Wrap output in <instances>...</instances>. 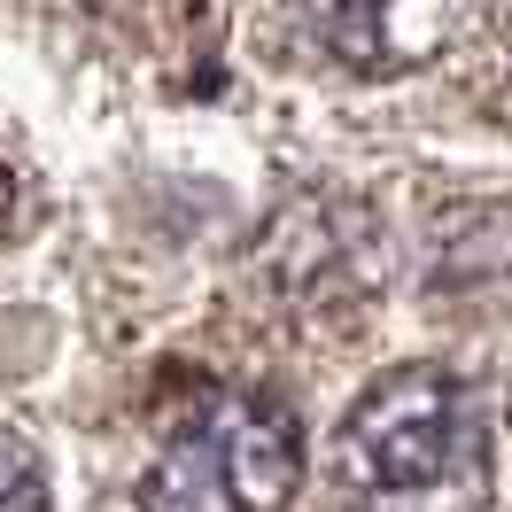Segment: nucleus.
<instances>
[{"instance_id": "f257e3e1", "label": "nucleus", "mask_w": 512, "mask_h": 512, "mask_svg": "<svg viewBox=\"0 0 512 512\" xmlns=\"http://www.w3.org/2000/svg\"><path fill=\"white\" fill-rule=\"evenodd\" d=\"M342 512H512V396L443 365H404L334 435Z\"/></svg>"}, {"instance_id": "20e7f679", "label": "nucleus", "mask_w": 512, "mask_h": 512, "mask_svg": "<svg viewBox=\"0 0 512 512\" xmlns=\"http://www.w3.org/2000/svg\"><path fill=\"white\" fill-rule=\"evenodd\" d=\"M0 512H47V474H39V450L24 435L0 427Z\"/></svg>"}, {"instance_id": "7ed1b4c3", "label": "nucleus", "mask_w": 512, "mask_h": 512, "mask_svg": "<svg viewBox=\"0 0 512 512\" xmlns=\"http://www.w3.org/2000/svg\"><path fill=\"white\" fill-rule=\"evenodd\" d=\"M311 32L357 70H412L458 24V0H303Z\"/></svg>"}, {"instance_id": "f03ea898", "label": "nucleus", "mask_w": 512, "mask_h": 512, "mask_svg": "<svg viewBox=\"0 0 512 512\" xmlns=\"http://www.w3.org/2000/svg\"><path fill=\"white\" fill-rule=\"evenodd\" d=\"M303 489V427L280 396H202L140 481L148 512H288Z\"/></svg>"}]
</instances>
